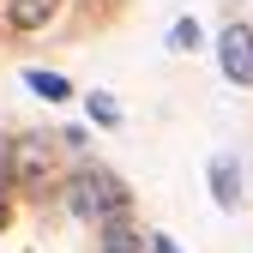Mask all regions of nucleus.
<instances>
[{"instance_id":"nucleus-6","label":"nucleus","mask_w":253,"mask_h":253,"mask_svg":"<svg viewBox=\"0 0 253 253\" xmlns=\"http://www.w3.org/2000/svg\"><path fill=\"white\" fill-rule=\"evenodd\" d=\"M139 247H145V241H139V229H133V223H126V211L103 223V253H139Z\"/></svg>"},{"instance_id":"nucleus-3","label":"nucleus","mask_w":253,"mask_h":253,"mask_svg":"<svg viewBox=\"0 0 253 253\" xmlns=\"http://www.w3.org/2000/svg\"><path fill=\"white\" fill-rule=\"evenodd\" d=\"M217 67H223V79L229 84H241V90H253V24H223L217 30Z\"/></svg>"},{"instance_id":"nucleus-4","label":"nucleus","mask_w":253,"mask_h":253,"mask_svg":"<svg viewBox=\"0 0 253 253\" xmlns=\"http://www.w3.org/2000/svg\"><path fill=\"white\" fill-rule=\"evenodd\" d=\"M60 6H67V0H6V30H18V37H37L42 24H54L60 18Z\"/></svg>"},{"instance_id":"nucleus-7","label":"nucleus","mask_w":253,"mask_h":253,"mask_svg":"<svg viewBox=\"0 0 253 253\" xmlns=\"http://www.w3.org/2000/svg\"><path fill=\"white\" fill-rule=\"evenodd\" d=\"M24 84L37 90L42 103H67V97H73V84L60 79V73H48V67H30V73H24Z\"/></svg>"},{"instance_id":"nucleus-9","label":"nucleus","mask_w":253,"mask_h":253,"mask_svg":"<svg viewBox=\"0 0 253 253\" xmlns=\"http://www.w3.org/2000/svg\"><path fill=\"white\" fill-rule=\"evenodd\" d=\"M90 121H97V126H121V109H115L109 90H90Z\"/></svg>"},{"instance_id":"nucleus-11","label":"nucleus","mask_w":253,"mask_h":253,"mask_svg":"<svg viewBox=\"0 0 253 253\" xmlns=\"http://www.w3.org/2000/svg\"><path fill=\"white\" fill-rule=\"evenodd\" d=\"M151 253H181V247H175L169 235H151Z\"/></svg>"},{"instance_id":"nucleus-10","label":"nucleus","mask_w":253,"mask_h":253,"mask_svg":"<svg viewBox=\"0 0 253 253\" xmlns=\"http://www.w3.org/2000/svg\"><path fill=\"white\" fill-rule=\"evenodd\" d=\"M6 223H12V193L0 187V229H6Z\"/></svg>"},{"instance_id":"nucleus-8","label":"nucleus","mask_w":253,"mask_h":253,"mask_svg":"<svg viewBox=\"0 0 253 253\" xmlns=\"http://www.w3.org/2000/svg\"><path fill=\"white\" fill-rule=\"evenodd\" d=\"M169 48H175V54H193V48H199V24H193V18H175V24H169Z\"/></svg>"},{"instance_id":"nucleus-1","label":"nucleus","mask_w":253,"mask_h":253,"mask_svg":"<svg viewBox=\"0 0 253 253\" xmlns=\"http://www.w3.org/2000/svg\"><path fill=\"white\" fill-rule=\"evenodd\" d=\"M126 205H133V193H126V181L115 169H73L67 175V211L73 217H90V223H109V217H121Z\"/></svg>"},{"instance_id":"nucleus-2","label":"nucleus","mask_w":253,"mask_h":253,"mask_svg":"<svg viewBox=\"0 0 253 253\" xmlns=\"http://www.w3.org/2000/svg\"><path fill=\"white\" fill-rule=\"evenodd\" d=\"M6 181L18 187V193H48V187L60 181V139H42V133H24L6 145Z\"/></svg>"},{"instance_id":"nucleus-5","label":"nucleus","mask_w":253,"mask_h":253,"mask_svg":"<svg viewBox=\"0 0 253 253\" xmlns=\"http://www.w3.org/2000/svg\"><path fill=\"white\" fill-rule=\"evenodd\" d=\"M211 199L223 205V211H235V205H241V175H235L229 157H217V163H211Z\"/></svg>"}]
</instances>
